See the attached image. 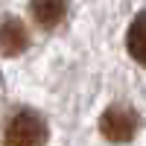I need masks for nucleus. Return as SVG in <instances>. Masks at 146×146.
<instances>
[{"label":"nucleus","mask_w":146,"mask_h":146,"mask_svg":"<svg viewBox=\"0 0 146 146\" xmlns=\"http://www.w3.org/2000/svg\"><path fill=\"white\" fill-rule=\"evenodd\" d=\"M47 140V129L44 120L32 111H21L9 120L6 126V143H18V146H35Z\"/></svg>","instance_id":"f257e3e1"},{"label":"nucleus","mask_w":146,"mask_h":146,"mask_svg":"<svg viewBox=\"0 0 146 146\" xmlns=\"http://www.w3.org/2000/svg\"><path fill=\"white\" fill-rule=\"evenodd\" d=\"M100 129H102V135L108 140H117V143H123V140H131L135 137V129H137V117L129 111V108H108V111L102 114L100 120Z\"/></svg>","instance_id":"f03ea898"},{"label":"nucleus","mask_w":146,"mask_h":146,"mask_svg":"<svg viewBox=\"0 0 146 146\" xmlns=\"http://www.w3.org/2000/svg\"><path fill=\"white\" fill-rule=\"evenodd\" d=\"M29 47V35L18 18H3L0 21V53L3 56H21Z\"/></svg>","instance_id":"7ed1b4c3"},{"label":"nucleus","mask_w":146,"mask_h":146,"mask_svg":"<svg viewBox=\"0 0 146 146\" xmlns=\"http://www.w3.org/2000/svg\"><path fill=\"white\" fill-rule=\"evenodd\" d=\"M29 9L41 29H56L67 15V0H32Z\"/></svg>","instance_id":"20e7f679"},{"label":"nucleus","mask_w":146,"mask_h":146,"mask_svg":"<svg viewBox=\"0 0 146 146\" xmlns=\"http://www.w3.org/2000/svg\"><path fill=\"white\" fill-rule=\"evenodd\" d=\"M126 50L137 64L146 67V15H137L131 21L129 35H126Z\"/></svg>","instance_id":"39448f33"}]
</instances>
